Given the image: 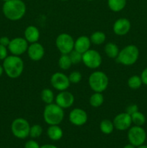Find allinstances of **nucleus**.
<instances>
[{
    "label": "nucleus",
    "mask_w": 147,
    "mask_h": 148,
    "mask_svg": "<svg viewBox=\"0 0 147 148\" xmlns=\"http://www.w3.org/2000/svg\"><path fill=\"white\" fill-rule=\"evenodd\" d=\"M2 11L7 19L16 21L24 15L26 5L22 0H9L3 4Z\"/></svg>",
    "instance_id": "nucleus-1"
},
{
    "label": "nucleus",
    "mask_w": 147,
    "mask_h": 148,
    "mask_svg": "<svg viewBox=\"0 0 147 148\" xmlns=\"http://www.w3.org/2000/svg\"><path fill=\"white\" fill-rule=\"evenodd\" d=\"M3 68L9 77L14 79L22 75L24 69V63L20 56L15 55L7 56V57L4 59Z\"/></svg>",
    "instance_id": "nucleus-2"
},
{
    "label": "nucleus",
    "mask_w": 147,
    "mask_h": 148,
    "mask_svg": "<svg viewBox=\"0 0 147 148\" xmlns=\"http://www.w3.org/2000/svg\"><path fill=\"white\" fill-rule=\"evenodd\" d=\"M64 117L63 108L56 103L47 104L43 111L45 121L49 125H59L62 122Z\"/></svg>",
    "instance_id": "nucleus-3"
},
{
    "label": "nucleus",
    "mask_w": 147,
    "mask_h": 148,
    "mask_svg": "<svg viewBox=\"0 0 147 148\" xmlns=\"http://www.w3.org/2000/svg\"><path fill=\"white\" fill-rule=\"evenodd\" d=\"M138 56L139 51L137 46L134 45H128L119 52L116 59L119 63L125 66H130L136 62Z\"/></svg>",
    "instance_id": "nucleus-4"
},
{
    "label": "nucleus",
    "mask_w": 147,
    "mask_h": 148,
    "mask_svg": "<svg viewBox=\"0 0 147 148\" xmlns=\"http://www.w3.org/2000/svg\"><path fill=\"white\" fill-rule=\"evenodd\" d=\"M109 79L106 74L97 71L91 74L89 77V85L91 89L95 92H102L107 89Z\"/></svg>",
    "instance_id": "nucleus-5"
},
{
    "label": "nucleus",
    "mask_w": 147,
    "mask_h": 148,
    "mask_svg": "<svg viewBox=\"0 0 147 148\" xmlns=\"http://www.w3.org/2000/svg\"><path fill=\"white\" fill-rule=\"evenodd\" d=\"M30 126L28 121L22 118L16 119L11 125L13 135L18 139H25L30 134Z\"/></svg>",
    "instance_id": "nucleus-6"
},
{
    "label": "nucleus",
    "mask_w": 147,
    "mask_h": 148,
    "mask_svg": "<svg viewBox=\"0 0 147 148\" xmlns=\"http://www.w3.org/2000/svg\"><path fill=\"white\" fill-rule=\"evenodd\" d=\"M128 139L130 144L135 147L144 145L146 139V133L145 130L139 126H134L130 128L128 132Z\"/></svg>",
    "instance_id": "nucleus-7"
},
{
    "label": "nucleus",
    "mask_w": 147,
    "mask_h": 148,
    "mask_svg": "<svg viewBox=\"0 0 147 148\" xmlns=\"http://www.w3.org/2000/svg\"><path fill=\"white\" fill-rule=\"evenodd\" d=\"M56 45L61 54H69L74 49L73 38L67 33H61L56 38Z\"/></svg>",
    "instance_id": "nucleus-8"
},
{
    "label": "nucleus",
    "mask_w": 147,
    "mask_h": 148,
    "mask_svg": "<svg viewBox=\"0 0 147 148\" xmlns=\"http://www.w3.org/2000/svg\"><path fill=\"white\" fill-rule=\"evenodd\" d=\"M82 62L87 67L96 69L102 64V57L97 51L89 49L82 54Z\"/></svg>",
    "instance_id": "nucleus-9"
},
{
    "label": "nucleus",
    "mask_w": 147,
    "mask_h": 148,
    "mask_svg": "<svg viewBox=\"0 0 147 148\" xmlns=\"http://www.w3.org/2000/svg\"><path fill=\"white\" fill-rule=\"evenodd\" d=\"M28 42L23 38H15L10 40L8 46L10 51L15 56H20L26 52L28 49Z\"/></svg>",
    "instance_id": "nucleus-10"
},
{
    "label": "nucleus",
    "mask_w": 147,
    "mask_h": 148,
    "mask_svg": "<svg viewBox=\"0 0 147 148\" xmlns=\"http://www.w3.org/2000/svg\"><path fill=\"white\" fill-rule=\"evenodd\" d=\"M50 83L55 89L60 91L66 90L70 85L69 77L61 72H56L50 78Z\"/></svg>",
    "instance_id": "nucleus-11"
},
{
    "label": "nucleus",
    "mask_w": 147,
    "mask_h": 148,
    "mask_svg": "<svg viewBox=\"0 0 147 148\" xmlns=\"http://www.w3.org/2000/svg\"><path fill=\"white\" fill-rule=\"evenodd\" d=\"M132 124L131 116L125 113H121L115 117L113 121L114 127L120 131H125L130 128Z\"/></svg>",
    "instance_id": "nucleus-12"
},
{
    "label": "nucleus",
    "mask_w": 147,
    "mask_h": 148,
    "mask_svg": "<svg viewBox=\"0 0 147 148\" xmlns=\"http://www.w3.org/2000/svg\"><path fill=\"white\" fill-rule=\"evenodd\" d=\"M69 121L75 126H82L87 121V114L83 109L74 108L69 114Z\"/></svg>",
    "instance_id": "nucleus-13"
},
{
    "label": "nucleus",
    "mask_w": 147,
    "mask_h": 148,
    "mask_svg": "<svg viewBox=\"0 0 147 148\" xmlns=\"http://www.w3.org/2000/svg\"><path fill=\"white\" fill-rule=\"evenodd\" d=\"M74 102V97L68 91H61L56 98V103L58 106L63 108H68L71 106Z\"/></svg>",
    "instance_id": "nucleus-14"
},
{
    "label": "nucleus",
    "mask_w": 147,
    "mask_h": 148,
    "mask_svg": "<svg viewBox=\"0 0 147 148\" xmlns=\"http://www.w3.org/2000/svg\"><path fill=\"white\" fill-rule=\"evenodd\" d=\"M27 53L30 59L33 61H39L44 56V48L40 43H37V42L33 43L28 46Z\"/></svg>",
    "instance_id": "nucleus-15"
},
{
    "label": "nucleus",
    "mask_w": 147,
    "mask_h": 148,
    "mask_svg": "<svg viewBox=\"0 0 147 148\" xmlns=\"http://www.w3.org/2000/svg\"><path fill=\"white\" fill-rule=\"evenodd\" d=\"M131 23L126 18H120L113 25V31L118 36H125L131 29Z\"/></svg>",
    "instance_id": "nucleus-16"
},
{
    "label": "nucleus",
    "mask_w": 147,
    "mask_h": 148,
    "mask_svg": "<svg viewBox=\"0 0 147 148\" xmlns=\"http://www.w3.org/2000/svg\"><path fill=\"white\" fill-rule=\"evenodd\" d=\"M90 38L86 36H80L74 42V49L82 54L90 49Z\"/></svg>",
    "instance_id": "nucleus-17"
},
{
    "label": "nucleus",
    "mask_w": 147,
    "mask_h": 148,
    "mask_svg": "<svg viewBox=\"0 0 147 148\" xmlns=\"http://www.w3.org/2000/svg\"><path fill=\"white\" fill-rule=\"evenodd\" d=\"M40 38V32L36 27L33 25L28 26L24 30V38L27 42L36 43Z\"/></svg>",
    "instance_id": "nucleus-18"
},
{
    "label": "nucleus",
    "mask_w": 147,
    "mask_h": 148,
    "mask_svg": "<svg viewBox=\"0 0 147 148\" xmlns=\"http://www.w3.org/2000/svg\"><path fill=\"white\" fill-rule=\"evenodd\" d=\"M47 134L50 140L58 141L63 137V131L58 125H50L47 130Z\"/></svg>",
    "instance_id": "nucleus-19"
},
{
    "label": "nucleus",
    "mask_w": 147,
    "mask_h": 148,
    "mask_svg": "<svg viewBox=\"0 0 147 148\" xmlns=\"http://www.w3.org/2000/svg\"><path fill=\"white\" fill-rule=\"evenodd\" d=\"M105 51L108 57L111 59H115L118 57L120 51L116 44L113 43H108L105 47Z\"/></svg>",
    "instance_id": "nucleus-20"
},
{
    "label": "nucleus",
    "mask_w": 147,
    "mask_h": 148,
    "mask_svg": "<svg viewBox=\"0 0 147 148\" xmlns=\"http://www.w3.org/2000/svg\"><path fill=\"white\" fill-rule=\"evenodd\" d=\"M108 6L113 12H120L126 5V0H108Z\"/></svg>",
    "instance_id": "nucleus-21"
},
{
    "label": "nucleus",
    "mask_w": 147,
    "mask_h": 148,
    "mask_svg": "<svg viewBox=\"0 0 147 148\" xmlns=\"http://www.w3.org/2000/svg\"><path fill=\"white\" fill-rule=\"evenodd\" d=\"M113 122L108 119L102 120L99 124V129L101 132L105 134H110L113 132L114 130Z\"/></svg>",
    "instance_id": "nucleus-22"
},
{
    "label": "nucleus",
    "mask_w": 147,
    "mask_h": 148,
    "mask_svg": "<svg viewBox=\"0 0 147 148\" xmlns=\"http://www.w3.org/2000/svg\"><path fill=\"white\" fill-rule=\"evenodd\" d=\"M106 39V36L103 32L97 31L92 34L90 37L91 43H94L95 45H101L105 42Z\"/></svg>",
    "instance_id": "nucleus-23"
},
{
    "label": "nucleus",
    "mask_w": 147,
    "mask_h": 148,
    "mask_svg": "<svg viewBox=\"0 0 147 148\" xmlns=\"http://www.w3.org/2000/svg\"><path fill=\"white\" fill-rule=\"evenodd\" d=\"M103 101L104 98L102 93L101 92H95L90 97L89 103H90L92 106L97 108V107L100 106L103 103Z\"/></svg>",
    "instance_id": "nucleus-24"
},
{
    "label": "nucleus",
    "mask_w": 147,
    "mask_h": 148,
    "mask_svg": "<svg viewBox=\"0 0 147 148\" xmlns=\"http://www.w3.org/2000/svg\"><path fill=\"white\" fill-rule=\"evenodd\" d=\"M59 67L63 70H67L72 65V62L71 61L69 54H62L59 60Z\"/></svg>",
    "instance_id": "nucleus-25"
},
{
    "label": "nucleus",
    "mask_w": 147,
    "mask_h": 148,
    "mask_svg": "<svg viewBox=\"0 0 147 148\" xmlns=\"http://www.w3.org/2000/svg\"><path fill=\"white\" fill-rule=\"evenodd\" d=\"M131 119H132V123H133L135 126H139V127L144 125L146 122L145 116L138 111L131 115Z\"/></svg>",
    "instance_id": "nucleus-26"
},
{
    "label": "nucleus",
    "mask_w": 147,
    "mask_h": 148,
    "mask_svg": "<svg viewBox=\"0 0 147 148\" xmlns=\"http://www.w3.org/2000/svg\"><path fill=\"white\" fill-rule=\"evenodd\" d=\"M41 98L44 103L46 104H50L53 103L54 100V95L51 90L48 88L43 89L41 92Z\"/></svg>",
    "instance_id": "nucleus-27"
},
{
    "label": "nucleus",
    "mask_w": 147,
    "mask_h": 148,
    "mask_svg": "<svg viewBox=\"0 0 147 148\" xmlns=\"http://www.w3.org/2000/svg\"><path fill=\"white\" fill-rule=\"evenodd\" d=\"M142 80L140 77L137 76V75H134V76L131 77L128 79V85L129 88L131 89H138L142 85Z\"/></svg>",
    "instance_id": "nucleus-28"
},
{
    "label": "nucleus",
    "mask_w": 147,
    "mask_h": 148,
    "mask_svg": "<svg viewBox=\"0 0 147 148\" xmlns=\"http://www.w3.org/2000/svg\"><path fill=\"white\" fill-rule=\"evenodd\" d=\"M42 133H43V128L41 126L38 125V124H35V125L30 127L29 136H30L32 138L35 139L40 137Z\"/></svg>",
    "instance_id": "nucleus-29"
},
{
    "label": "nucleus",
    "mask_w": 147,
    "mask_h": 148,
    "mask_svg": "<svg viewBox=\"0 0 147 148\" xmlns=\"http://www.w3.org/2000/svg\"><path fill=\"white\" fill-rule=\"evenodd\" d=\"M69 56L70 57L71 61L72 64H77L81 61H82V53H79L75 49L72 50L69 53Z\"/></svg>",
    "instance_id": "nucleus-30"
},
{
    "label": "nucleus",
    "mask_w": 147,
    "mask_h": 148,
    "mask_svg": "<svg viewBox=\"0 0 147 148\" xmlns=\"http://www.w3.org/2000/svg\"><path fill=\"white\" fill-rule=\"evenodd\" d=\"M69 79L70 82H71V83H78L82 79V75L79 72L74 71V72H72L69 75Z\"/></svg>",
    "instance_id": "nucleus-31"
},
{
    "label": "nucleus",
    "mask_w": 147,
    "mask_h": 148,
    "mask_svg": "<svg viewBox=\"0 0 147 148\" xmlns=\"http://www.w3.org/2000/svg\"><path fill=\"white\" fill-rule=\"evenodd\" d=\"M138 111V106L135 105V104H132V105H130L129 106L127 107L126 108V113L128 114L129 115H132L133 114L135 113L136 111Z\"/></svg>",
    "instance_id": "nucleus-32"
},
{
    "label": "nucleus",
    "mask_w": 147,
    "mask_h": 148,
    "mask_svg": "<svg viewBox=\"0 0 147 148\" xmlns=\"http://www.w3.org/2000/svg\"><path fill=\"white\" fill-rule=\"evenodd\" d=\"M7 57V47L0 44V60H4Z\"/></svg>",
    "instance_id": "nucleus-33"
},
{
    "label": "nucleus",
    "mask_w": 147,
    "mask_h": 148,
    "mask_svg": "<svg viewBox=\"0 0 147 148\" xmlns=\"http://www.w3.org/2000/svg\"><path fill=\"white\" fill-rule=\"evenodd\" d=\"M24 148H40V145L35 140H29L24 145Z\"/></svg>",
    "instance_id": "nucleus-34"
},
{
    "label": "nucleus",
    "mask_w": 147,
    "mask_h": 148,
    "mask_svg": "<svg viewBox=\"0 0 147 148\" xmlns=\"http://www.w3.org/2000/svg\"><path fill=\"white\" fill-rule=\"evenodd\" d=\"M10 43V40L8 37L7 36H3V37L0 38V44L2 45V46H6V47H8L9 44Z\"/></svg>",
    "instance_id": "nucleus-35"
},
{
    "label": "nucleus",
    "mask_w": 147,
    "mask_h": 148,
    "mask_svg": "<svg viewBox=\"0 0 147 148\" xmlns=\"http://www.w3.org/2000/svg\"><path fill=\"white\" fill-rule=\"evenodd\" d=\"M141 78L143 83L145 84L146 85H147V68H146V69L142 72Z\"/></svg>",
    "instance_id": "nucleus-36"
},
{
    "label": "nucleus",
    "mask_w": 147,
    "mask_h": 148,
    "mask_svg": "<svg viewBox=\"0 0 147 148\" xmlns=\"http://www.w3.org/2000/svg\"><path fill=\"white\" fill-rule=\"evenodd\" d=\"M40 148H58L56 146L53 145H50V144H47V145H44L40 146Z\"/></svg>",
    "instance_id": "nucleus-37"
},
{
    "label": "nucleus",
    "mask_w": 147,
    "mask_h": 148,
    "mask_svg": "<svg viewBox=\"0 0 147 148\" xmlns=\"http://www.w3.org/2000/svg\"><path fill=\"white\" fill-rule=\"evenodd\" d=\"M123 148H135V146H133V145H131V144H128V145H126L124 146Z\"/></svg>",
    "instance_id": "nucleus-38"
},
{
    "label": "nucleus",
    "mask_w": 147,
    "mask_h": 148,
    "mask_svg": "<svg viewBox=\"0 0 147 148\" xmlns=\"http://www.w3.org/2000/svg\"><path fill=\"white\" fill-rule=\"evenodd\" d=\"M3 72H4V68H3V66H1V65H0V77L2 75Z\"/></svg>",
    "instance_id": "nucleus-39"
},
{
    "label": "nucleus",
    "mask_w": 147,
    "mask_h": 148,
    "mask_svg": "<svg viewBox=\"0 0 147 148\" xmlns=\"http://www.w3.org/2000/svg\"><path fill=\"white\" fill-rule=\"evenodd\" d=\"M138 148H147V145H142L138 146Z\"/></svg>",
    "instance_id": "nucleus-40"
},
{
    "label": "nucleus",
    "mask_w": 147,
    "mask_h": 148,
    "mask_svg": "<svg viewBox=\"0 0 147 148\" xmlns=\"http://www.w3.org/2000/svg\"><path fill=\"white\" fill-rule=\"evenodd\" d=\"M1 1H4V2H5V1H9V0H1Z\"/></svg>",
    "instance_id": "nucleus-41"
},
{
    "label": "nucleus",
    "mask_w": 147,
    "mask_h": 148,
    "mask_svg": "<svg viewBox=\"0 0 147 148\" xmlns=\"http://www.w3.org/2000/svg\"><path fill=\"white\" fill-rule=\"evenodd\" d=\"M61 1H67V0H61Z\"/></svg>",
    "instance_id": "nucleus-42"
},
{
    "label": "nucleus",
    "mask_w": 147,
    "mask_h": 148,
    "mask_svg": "<svg viewBox=\"0 0 147 148\" xmlns=\"http://www.w3.org/2000/svg\"><path fill=\"white\" fill-rule=\"evenodd\" d=\"M88 1H94V0H88Z\"/></svg>",
    "instance_id": "nucleus-43"
}]
</instances>
